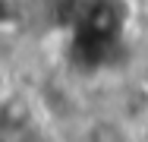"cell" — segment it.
Instances as JSON below:
<instances>
[{"mask_svg":"<svg viewBox=\"0 0 148 142\" xmlns=\"http://www.w3.org/2000/svg\"><path fill=\"white\" fill-rule=\"evenodd\" d=\"M22 22V3L19 0H0V32H13Z\"/></svg>","mask_w":148,"mask_h":142,"instance_id":"7a4b0ae2","label":"cell"},{"mask_svg":"<svg viewBox=\"0 0 148 142\" xmlns=\"http://www.w3.org/2000/svg\"><path fill=\"white\" fill-rule=\"evenodd\" d=\"M79 142H136V136L129 123L117 117H91L79 133Z\"/></svg>","mask_w":148,"mask_h":142,"instance_id":"6da1fadb","label":"cell"}]
</instances>
